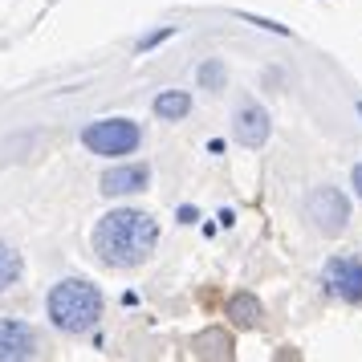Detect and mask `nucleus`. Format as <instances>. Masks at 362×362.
<instances>
[{"mask_svg":"<svg viewBox=\"0 0 362 362\" xmlns=\"http://www.w3.org/2000/svg\"><path fill=\"white\" fill-rule=\"evenodd\" d=\"M17 277H21V257L8 245H0V293L8 285H17Z\"/></svg>","mask_w":362,"mask_h":362,"instance_id":"nucleus-12","label":"nucleus"},{"mask_svg":"<svg viewBox=\"0 0 362 362\" xmlns=\"http://www.w3.org/2000/svg\"><path fill=\"white\" fill-rule=\"evenodd\" d=\"M354 192H358V196H362V163L354 167Z\"/></svg>","mask_w":362,"mask_h":362,"instance_id":"nucleus-14","label":"nucleus"},{"mask_svg":"<svg viewBox=\"0 0 362 362\" xmlns=\"http://www.w3.org/2000/svg\"><path fill=\"white\" fill-rule=\"evenodd\" d=\"M236 139L245 147H264V139H269V115H264V106L245 102L236 110Z\"/></svg>","mask_w":362,"mask_h":362,"instance_id":"nucleus-8","label":"nucleus"},{"mask_svg":"<svg viewBox=\"0 0 362 362\" xmlns=\"http://www.w3.org/2000/svg\"><path fill=\"white\" fill-rule=\"evenodd\" d=\"M187 110H192V98H187V94H180V90H167V94H159V98H155V115L167 118V122H180Z\"/></svg>","mask_w":362,"mask_h":362,"instance_id":"nucleus-11","label":"nucleus"},{"mask_svg":"<svg viewBox=\"0 0 362 362\" xmlns=\"http://www.w3.org/2000/svg\"><path fill=\"white\" fill-rule=\"evenodd\" d=\"M151 180L147 163H127V167H110L102 175V192L106 196H131V192H143Z\"/></svg>","mask_w":362,"mask_h":362,"instance_id":"nucleus-7","label":"nucleus"},{"mask_svg":"<svg viewBox=\"0 0 362 362\" xmlns=\"http://www.w3.org/2000/svg\"><path fill=\"white\" fill-rule=\"evenodd\" d=\"M37 354V338L33 329L17 322V317H0V362L8 358H33Z\"/></svg>","mask_w":362,"mask_h":362,"instance_id":"nucleus-6","label":"nucleus"},{"mask_svg":"<svg viewBox=\"0 0 362 362\" xmlns=\"http://www.w3.org/2000/svg\"><path fill=\"white\" fill-rule=\"evenodd\" d=\"M326 289L334 297H342V301H362V261L358 257H334L326 264Z\"/></svg>","mask_w":362,"mask_h":362,"instance_id":"nucleus-5","label":"nucleus"},{"mask_svg":"<svg viewBox=\"0 0 362 362\" xmlns=\"http://www.w3.org/2000/svg\"><path fill=\"white\" fill-rule=\"evenodd\" d=\"M196 358H232V338L224 329H208V334H199L196 338Z\"/></svg>","mask_w":362,"mask_h":362,"instance_id":"nucleus-9","label":"nucleus"},{"mask_svg":"<svg viewBox=\"0 0 362 362\" xmlns=\"http://www.w3.org/2000/svg\"><path fill=\"white\" fill-rule=\"evenodd\" d=\"M228 317H232V326L252 329L257 326V317H261V301H257L252 293H236L228 301Z\"/></svg>","mask_w":362,"mask_h":362,"instance_id":"nucleus-10","label":"nucleus"},{"mask_svg":"<svg viewBox=\"0 0 362 362\" xmlns=\"http://www.w3.org/2000/svg\"><path fill=\"white\" fill-rule=\"evenodd\" d=\"M82 143L94 155H131L139 143H143V131H139V122L131 118H98V122H90L82 131Z\"/></svg>","mask_w":362,"mask_h":362,"instance_id":"nucleus-3","label":"nucleus"},{"mask_svg":"<svg viewBox=\"0 0 362 362\" xmlns=\"http://www.w3.org/2000/svg\"><path fill=\"white\" fill-rule=\"evenodd\" d=\"M155 240H159V224H155L147 212H134V208L102 216L98 228H94V248H98V257L106 264H115V269H134V264H143L151 252H155Z\"/></svg>","mask_w":362,"mask_h":362,"instance_id":"nucleus-1","label":"nucleus"},{"mask_svg":"<svg viewBox=\"0 0 362 362\" xmlns=\"http://www.w3.org/2000/svg\"><path fill=\"white\" fill-rule=\"evenodd\" d=\"M199 82L208 86V90H220V86H224V66H220V62H204V66H199Z\"/></svg>","mask_w":362,"mask_h":362,"instance_id":"nucleus-13","label":"nucleus"},{"mask_svg":"<svg viewBox=\"0 0 362 362\" xmlns=\"http://www.w3.org/2000/svg\"><path fill=\"white\" fill-rule=\"evenodd\" d=\"M49 317L66 334H86L102 317V293L90 281H62L49 293Z\"/></svg>","mask_w":362,"mask_h":362,"instance_id":"nucleus-2","label":"nucleus"},{"mask_svg":"<svg viewBox=\"0 0 362 362\" xmlns=\"http://www.w3.org/2000/svg\"><path fill=\"white\" fill-rule=\"evenodd\" d=\"M305 212L310 220L317 224V232H326V236H338L346 228V220H350V204L338 187H317L310 199H305Z\"/></svg>","mask_w":362,"mask_h":362,"instance_id":"nucleus-4","label":"nucleus"}]
</instances>
